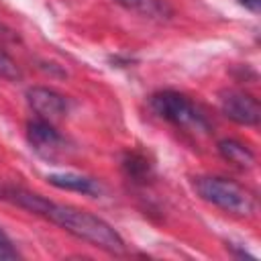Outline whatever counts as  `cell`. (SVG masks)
Here are the masks:
<instances>
[{"label": "cell", "instance_id": "cell-4", "mask_svg": "<svg viewBox=\"0 0 261 261\" xmlns=\"http://www.w3.org/2000/svg\"><path fill=\"white\" fill-rule=\"evenodd\" d=\"M218 106L220 112L241 126H257L261 120V106L255 96L243 90L226 88L218 94Z\"/></svg>", "mask_w": 261, "mask_h": 261}, {"label": "cell", "instance_id": "cell-8", "mask_svg": "<svg viewBox=\"0 0 261 261\" xmlns=\"http://www.w3.org/2000/svg\"><path fill=\"white\" fill-rule=\"evenodd\" d=\"M47 181L57 190L77 192L86 196H98L102 192V186L98 179L90 175H82V173H51L47 175Z\"/></svg>", "mask_w": 261, "mask_h": 261}, {"label": "cell", "instance_id": "cell-12", "mask_svg": "<svg viewBox=\"0 0 261 261\" xmlns=\"http://www.w3.org/2000/svg\"><path fill=\"white\" fill-rule=\"evenodd\" d=\"M14 259H20V253L14 247L12 239L0 226V261H14Z\"/></svg>", "mask_w": 261, "mask_h": 261}, {"label": "cell", "instance_id": "cell-9", "mask_svg": "<svg viewBox=\"0 0 261 261\" xmlns=\"http://www.w3.org/2000/svg\"><path fill=\"white\" fill-rule=\"evenodd\" d=\"M122 171L135 184H147L153 175V163L141 151H126L122 155Z\"/></svg>", "mask_w": 261, "mask_h": 261}, {"label": "cell", "instance_id": "cell-13", "mask_svg": "<svg viewBox=\"0 0 261 261\" xmlns=\"http://www.w3.org/2000/svg\"><path fill=\"white\" fill-rule=\"evenodd\" d=\"M239 4L241 6H245L247 10H251V12H259V8H261V0H239Z\"/></svg>", "mask_w": 261, "mask_h": 261}, {"label": "cell", "instance_id": "cell-14", "mask_svg": "<svg viewBox=\"0 0 261 261\" xmlns=\"http://www.w3.org/2000/svg\"><path fill=\"white\" fill-rule=\"evenodd\" d=\"M0 200H4V198H2V188H0Z\"/></svg>", "mask_w": 261, "mask_h": 261}, {"label": "cell", "instance_id": "cell-5", "mask_svg": "<svg viewBox=\"0 0 261 261\" xmlns=\"http://www.w3.org/2000/svg\"><path fill=\"white\" fill-rule=\"evenodd\" d=\"M27 141L31 145V149L41 155L43 159H57V155H61L65 151V139L61 137V133L55 128L53 122L45 120V118H31L27 122Z\"/></svg>", "mask_w": 261, "mask_h": 261}, {"label": "cell", "instance_id": "cell-7", "mask_svg": "<svg viewBox=\"0 0 261 261\" xmlns=\"http://www.w3.org/2000/svg\"><path fill=\"white\" fill-rule=\"evenodd\" d=\"M216 151H218V155L224 161H228L237 169L247 171V169H253L255 167L257 157H255L253 149L249 145H245L243 141H239V139H222V141H218Z\"/></svg>", "mask_w": 261, "mask_h": 261}, {"label": "cell", "instance_id": "cell-10", "mask_svg": "<svg viewBox=\"0 0 261 261\" xmlns=\"http://www.w3.org/2000/svg\"><path fill=\"white\" fill-rule=\"evenodd\" d=\"M120 6L141 12V14H149V16H165L167 14V6L161 0H114Z\"/></svg>", "mask_w": 261, "mask_h": 261}, {"label": "cell", "instance_id": "cell-1", "mask_svg": "<svg viewBox=\"0 0 261 261\" xmlns=\"http://www.w3.org/2000/svg\"><path fill=\"white\" fill-rule=\"evenodd\" d=\"M2 198L12 202L14 206H20V208L57 224L67 234H71L92 247H98L100 251H104L108 255H126L128 253L126 243L120 237V232L110 222H106L104 218H100L88 210L57 204L37 192L20 188V186H4Z\"/></svg>", "mask_w": 261, "mask_h": 261}, {"label": "cell", "instance_id": "cell-2", "mask_svg": "<svg viewBox=\"0 0 261 261\" xmlns=\"http://www.w3.org/2000/svg\"><path fill=\"white\" fill-rule=\"evenodd\" d=\"M192 188L204 202L220 208L226 214L249 218L257 210L255 194L234 179L222 175H198L192 179Z\"/></svg>", "mask_w": 261, "mask_h": 261}, {"label": "cell", "instance_id": "cell-6", "mask_svg": "<svg viewBox=\"0 0 261 261\" xmlns=\"http://www.w3.org/2000/svg\"><path fill=\"white\" fill-rule=\"evenodd\" d=\"M27 102L31 106V110L39 116L45 118L49 122H55L59 118H63L69 110V102L63 94H59L53 88H45V86H33L27 90Z\"/></svg>", "mask_w": 261, "mask_h": 261}, {"label": "cell", "instance_id": "cell-11", "mask_svg": "<svg viewBox=\"0 0 261 261\" xmlns=\"http://www.w3.org/2000/svg\"><path fill=\"white\" fill-rule=\"evenodd\" d=\"M0 77L4 80H10V82H16L22 77V71L18 67V63L0 47Z\"/></svg>", "mask_w": 261, "mask_h": 261}, {"label": "cell", "instance_id": "cell-3", "mask_svg": "<svg viewBox=\"0 0 261 261\" xmlns=\"http://www.w3.org/2000/svg\"><path fill=\"white\" fill-rule=\"evenodd\" d=\"M149 106L161 120H167L169 124H173L177 128H186V130H194V133L210 130V122H208L206 114L198 108V104L175 90L155 92L149 98Z\"/></svg>", "mask_w": 261, "mask_h": 261}]
</instances>
